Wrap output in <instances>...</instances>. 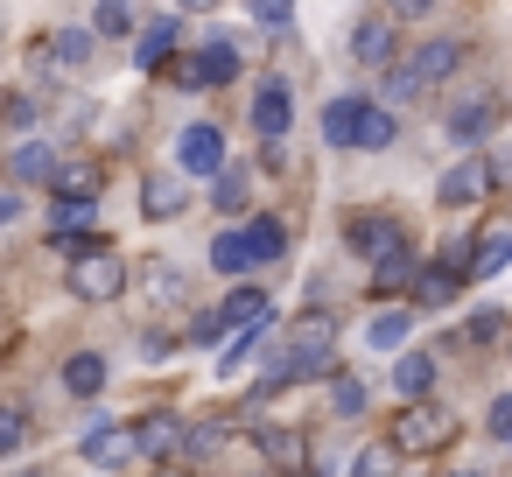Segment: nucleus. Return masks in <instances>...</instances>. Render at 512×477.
I'll list each match as a JSON object with an SVG mask.
<instances>
[{
	"label": "nucleus",
	"mask_w": 512,
	"mask_h": 477,
	"mask_svg": "<svg viewBox=\"0 0 512 477\" xmlns=\"http://www.w3.org/2000/svg\"><path fill=\"white\" fill-rule=\"evenodd\" d=\"M330 351H337V330H330V316H302L295 330H288V351L260 372V386L253 393H281V386H295V379H309V372H323L330 365Z\"/></svg>",
	"instance_id": "f257e3e1"
},
{
	"label": "nucleus",
	"mask_w": 512,
	"mask_h": 477,
	"mask_svg": "<svg viewBox=\"0 0 512 477\" xmlns=\"http://www.w3.org/2000/svg\"><path fill=\"white\" fill-rule=\"evenodd\" d=\"M323 141L330 148H386L393 141V113L358 99V92H344V99L323 106Z\"/></svg>",
	"instance_id": "f03ea898"
},
{
	"label": "nucleus",
	"mask_w": 512,
	"mask_h": 477,
	"mask_svg": "<svg viewBox=\"0 0 512 477\" xmlns=\"http://www.w3.org/2000/svg\"><path fill=\"white\" fill-rule=\"evenodd\" d=\"M456 64H463V43L435 36V43H421V50H414L407 64H393V78H386V99H393V106H407V99L435 92V85H442V78H449ZM393 106H386V113H393Z\"/></svg>",
	"instance_id": "7ed1b4c3"
},
{
	"label": "nucleus",
	"mask_w": 512,
	"mask_h": 477,
	"mask_svg": "<svg viewBox=\"0 0 512 477\" xmlns=\"http://www.w3.org/2000/svg\"><path fill=\"white\" fill-rule=\"evenodd\" d=\"M456 435V414L449 407H435V400H414V407H400V421H393V449H414V456H428V449H442Z\"/></svg>",
	"instance_id": "20e7f679"
},
{
	"label": "nucleus",
	"mask_w": 512,
	"mask_h": 477,
	"mask_svg": "<svg viewBox=\"0 0 512 477\" xmlns=\"http://www.w3.org/2000/svg\"><path fill=\"white\" fill-rule=\"evenodd\" d=\"M498 183H505V162L477 155V162H456V169L435 183V197H442V204H477V197H491Z\"/></svg>",
	"instance_id": "39448f33"
},
{
	"label": "nucleus",
	"mask_w": 512,
	"mask_h": 477,
	"mask_svg": "<svg viewBox=\"0 0 512 477\" xmlns=\"http://www.w3.org/2000/svg\"><path fill=\"white\" fill-rule=\"evenodd\" d=\"M120 288H127L120 253H85V260L71 267V295H78V302H113Z\"/></svg>",
	"instance_id": "423d86ee"
},
{
	"label": "nucleus",
	"mask_w": 512,
	"mask_h": 477,
	"mask_svg": "<svg viewBox=\"0 0 512 477\" xmlns=\"http://www.w3.org/2000/svg\"><path fill=\"white\" fill-rule=\"evenodd\" d=\"M176 78H183L190 92H204V85H232V78H239V50H232V43H204V50H190V57L176 64Z\"/></svg>",
	"instance_id": "0eeeda50"
},
{
	"label": "nucleus",
	"mask_w": 512,
	"mask_h": 477,
	"mask_svg": "<svg viewBox=\"0 0 512 477\" xmlns=\"http://www.w3.org/2000/svg\"><path fill=\"white\" fill-rule=\"evenodd\" d=\"M288 127H295V92H288V78H267L253 92V134L260 141H281Z\"/></svg>",
	"instance_id": "6e6552de"
},
{
	"label": "nucleus",
	"mask_w": 512,
	"mask_h": 477,
	"mask_svg": "<svg viewBox=\"0 0 512 477\" xmlns=\"http://www.w3.org/2000/svg\"><path fill=\"white\" fill-rule=\"evenodd\" d=\"M176 169H190V176H218L225 169V134L218 127H183V141H176Z\"/></svg>",
	"instance_id": "1a4fd4ad"
},
{
	"label": "nucleus",
	"mask_w": 512,
	"mask_h": 477,
	"mask_svg": "<svg viewBox=\"0 0 512 477\" xmlns=\"http://www.w3.org/2000/svg\"><path fill=\"white\" fill-rule=\"evenodd\" d=\"M267 323H274V302H267L260 288H239V295H225V309H218V330H239V337H267Z\"/></svg>",
	"instance_id": "9d476101"
},
{
	"label": "nucleus",
	"mask_w": 512,
	"mask_h": 477,
	"mask_svg": "<svg viewBox=\"0 0 512 477\" xmlns=\"http://www.w3.org/2000/svg\"><path fill=\"white\" fill-rule=\"evenodd\" d=\"M344 239H351V246H358V253H365L372 267H379L386 253H400V246H407V239H400V218H379V211L351 218V232H344Z\"/></svg>",
	"instance_id": "9b49d317"
},
{
	"label": "nucleus",
	"mask_w": 512,
	"mask_h": 477,
	"mask_svg": "<svg viewBox=\"0 0 512 477\" xmlns=\"http://www.w3.org/2000/svg\"><path fill=\"white\" fill-rule=\"evenodd\" d=\"M127 442L148 449V456H176V449H183V421H176V414H141V421L127 428Z\"/></svg>",
	"instance_id": "f8f14e48"
},
{
	"label": "nucleus",
	"mask_w": 512,
	"mask_h": 477,
	"mask_svg": "<svg viewBox=\"0 0 512 477\" xmlns=\"http://www.w3.org/2000/svg\"><path fill=\"white\" fill-rule=\"evenodd\" d=\"M498 127V99L484 92V99H463V106H449V141H484Z\"/></svg>",
	"instance_id": "ddd939ff"
},
{
	"label": "nucleus",
	"mask_w": 512,
	"mask_h": 477,
	"mask_svg": "<svg viewBox=\"0 0 512 477\" xmlns=\"http://www.w3.org/2000/svg\"><path fill=\"white\" fill-rule=\"evenodd\" d=\"M351 57L379 71V64L393 57V15H365V22H358V36H351Z\"/></svg>",
	"instance_id": "4468645a"
},
{
	"label": "nucleus",
	"mask_w": 512,
	"mask_h": 477,
	"mask_svg": "<svg viewBox=\"0 0 512 477\" xmlns=\"http://www.w3.org/2000/svg\"><path fill=\"white\" fill-rule=\"evenodd\" d=\"M64 393H78V400H99V393H106V358H99V351H78V358H64Z\"/></svg>",
	"instance_id": "2eb2a0df"
},
{
	"label": "nucleus",
	"mask_w": 512,
	"mask_h": 477,
	"mask_svg": "<svg viewBox=\"0 0 512 477\" xmlns=\"http://www.w3.org/2000/svg\"><path fill=\"white\" fill-rule=\"evenodd\" d=\"M393 386H400V400H407V407H414V400H428V386H435V358H428V351H400Z\"/></svg>",
	"instance_id": "dca6fc26"
},
{
	"label": "nucleus",
	"mask_w": 512,
	"mask_h": 477,
	"mask_svg": "<svg viewBox=\"0 0 512 477\" xmlns=\"http://www.w3.org/2000/svg\"><path fill=\"white\" fill-rule=\"evenodd\" d=\"M505 260H512V232H484L470 267H463V281H491V274H505Z\"/></svg>",
	"instance_id": "f3484780"
},
{
	"label": "nucleus",
	"mask_w": 512,
	"mask_h": 477,
	"mask_svg": "<svg viewBox=\"0 0 512 477\" xmlns=\"http://www.w3.org/2000/svg\"><path fill=\"white\" fill-rule=\"evenodd\" d=\"M141 211H148V218H176V211H183V176H169V169L148 176V183H141Z\"/></svg>",
	"instance_id": "a211bd4d"
},
{
	"label": "nucleus",
	"mask_w": 512,
	"mask_h": 477,
	"mask_svg": "<svg viewBox=\"0 0 512 477\" xmlns=\"http://www.w3.org/2000/svg\"><path fill=\"white\" fill-rule=\"evenodd\" d=\"M99 225V204H85V197H57V211H50V232L57 239H85Z\"/></svg>",
	"instance_id": "6ab92c4d"
},
{
	"label": "nucleus",
	"mask_w": 512,
	"mask_h": 477,
	"mask_svg": "<svg viewBox=\"0 0 512 477\" xmlns=\"http://www.w3.org/2000/svg\"><path fill=\"white\" fill-rule=\"evenodd\" d=\"M407 337H414V316H407V309H386V316L365 323V344H372V351H407Z\"/></svg>",
	"instance_id": "aec40b11"
},
{
	"label": "nucleus",
	"mask_w": 512,
	"mask_h": 477,
	"mask_svg": "<svg viewBox=\"0 0 512 477\" xmlns=\"http://www.w3.org/2000/svg\"><path fill=\"white\" fill-rule=\"evenodd\" d=\"M407 288H414V302H421V309H442V302L456 295V274L435 260V267H414V281H407Z\"/></svg>",
	"instance_id": "412c9836"
},
{
	"label": "nucleus",
	"mask_w": 512,
	"mask_h": 477,
	"mask_svg": "<svg viewBox=\"0 0 512 477\" xmlns=\"http://www.w3.org/2000/svg\"><path fill=\"white\" fill-rule=\"evenodd\" d=\"M127 456H134L127 428H92V442H85V463H99V470H120Z\"/></svg>",
	"instance_id": "4be33fe9"
},
{
	"label": "nucleus",
	"mask_w": 512,
	"mask_h": 477,
	"mask_svg": "<svg viewBox=\"0 0 512 477\" xmlns=\"http://www.w3.org/2000/svg\"><path fill=\"white\" fill-rule=\"evenodd\" d=\"M8 162H15V183H50V176H57V155H50L43 141H22Z\"/></svg>",
	"instance_id": "5701e85b"
},
{
	"label": "nucleus",
	"mask_w": 512,
	"mask_h": 477,
	"mask_svg": "<svg viewBox=\"0 0 512 477\" xmlns=\"http://www.w3.org/2000/svg\"><path fill=\"white\" fill-rule=\"evenodd\" d=\"M211 267H218V274H246V267H253L246 232H218V239H211Z\"/></svg>",
	"instance_id": "b1692460"
},
{
	"label": "nucleus",
	"mask_w": 512,
	"mask_h": 477,
	"mask_svg": "<svg viewBox=\"0 0 512 477\" xmlns=\"http://www.w3.org/2000/svg\"><path fill=\"white\" fill-rule=\"evenodd\" d=\"M414 267H421V260H414V253L400 246V253H386V260L372 267V288H379V295H400V288L414 281Z\"/></svg>",
	"instance_id": "393cba45"
},
{
	"label": "nucleus",
	"mask_w": 512,
	"mask_h": 477,
	"mask_svg": "<svg viewBox=\"0 0 512 477\" xmlns=\"http://www.w3.org/2000/svg\"><path fill=\"white\" fill-rule=\"evenodd\" d=\"M169 50H176V22L162 15V22H155V29L141 36V50H134V64H141V71H155V64H169Z\"/></svg>",
	"instance_id": "a878e982"
},
{
	"label": "nucleus",
	"mask_w": 512,
	"mask_h": 477,
	"mask_svg": "<svg viewBox=\"0 0 512 477\" xmlns=\"http://www.w3.org/2000/svg\"><path fill=\"white\" fill-rule=\"evenodd\" d=\"M246 246H253V260H281V253H288V225H281V218H253Z\"/></svg>",
	"instance_id": "bb28decb"
},
{
	"label": "nucleus",
	"mask_w": 512,
	"mask_h": 477,
	"mask_svg": "<svg viewBox=\"0 0 512 477\" xmlns=\"http://www.w3.org/2000/svg\"><path fill=\"white\" fill-rule=\"evenodd\" d=\"M393 470H400V449L393 442H365L358 463H351V477H393Z\"/></svg>",
	"instance_id": "cd10ccee"
},
{
	"label": "nucleus",
	"mask_w": 512,
	"mask_h": 477,
	"mask_svg": "<svg viewBox=\"0 0 512 477\" xmlns=\"http://www.w3.org/2000/svg\"><path fill=\"white\" fill-rule=\"evenodd\" d=\"M85 57H92V36H85V29H64V36L50 43V64H57V71H78Z\"/></svg>",
	"instance_id": "c85d7f7f"
},
{
	"label": "nucleus",
	"mask_w": 512,
	"mask_h": 477,
	"mask_svg": "<svg viewBox=\"0 0 512 477\" xmlns=\"http://www.w3.org/2000/svg\"><path fill=\"white\" fill-rule=\"evenodd\" d=\"M260 449H267V463H288V470L309 456V442H302V435H288V428H267V435H260Z\"/></svg>",
	"instance_id": "c756f323"
},
{
	"label": "nucleus",
	"mask_w": 512,
	"mask_h": 477,
	"mask_svg": "<svg viewBox=\"0 0 512 477\" xmlns=\"http://www.w3.org/2000/svg\"><path fill=\"white\" fill-rule=\"evenodd\" d=\"M92 190H99V169H92V162L57 169V197H85V204H92Z\"/></svg>",
	"instance_id": "7c9ffc66"
},
{
	"label": "nucleus",
	"mask_w": 512,
	"mask_h": 477,
	"mask_svg": "<svg viewBox=\"0 0 512 477\" xmlns=\"http://www.w3.org/2000/svg\"><path fill=\"white\" fill-rule=\"evenodd\" d=\"M29 449V407H0V456Z\"/></svg>",
	"instance_id": "2f4dec72"
},
{
	"label": "nucleus",
	"mask_w": 512,
	"mask_h": 477,
	"mask_svg": "<svg viewBox=\"0 0 512 477\" xmlns=\"http://www.w3.org/2000/svg\"><path fill=\"white\" fill-rule=\"evenodd\" d=\"M330 407H337V414H365V379H351V372L330 379Z\"/></svg>",
	"instance_id": "473e14b6"
},
{
	"label": "nucleus",
	"mask_w": 512,
	"mask_h": 477,
	"mask_svg": "<svg viewBox=\"0 0 512 477\" xmlns=\"http://www.w3.org/2000/svg\"><path fill=\"white\" fill-rule=\"evenodd\" d=\"M211 197H218V211H239V204H246V176H239V169H218V190H211Z\"/></svg>",
	"instance_id": "72a5a7b5"
},
{
	"label": "nucleus",
	"mask_w": 512,
	"mask_h": 477,
	"mask_svg": "<svg viewBox=\"0 0 512 477\" xmlns=\"http://www.w3.org/2000/svg\"><path fill=\"white\" fill-rule=\"evenodd\" d=\"M183 449H190V456H211V449H225V428H218V421H204V428H183Z\"/></svg>",
	"instance_id": "f704fd0d"
},
{
	"label": "nucleus",
	"mask_w": 512,
	"mask_h": 477,
	"mask_svg": "<svg viewBox=\"0 0 512 477\" xmlns=\"http://www.w3.org/2000/svg\"><path fill=\"white\" fill-rule=\"evenodd\" d=\"M92 29H99V36H127V29H134V8H99Z\"/></svg>",
	"instance_id": "c9c22d12"
},
{
	"label": "nucleus",
	"mask_w": 512,
	"mask_h": 477,
	"mask_svg": "<svg viewBox=\"0 0 512 477\" xmlns=\"http://www.w3.org/2000/svg\"><path fill=\"white\" fill-rule=\"evenodd\" d=\"M498 330H505L498 309H477V316H470V344H498Z\"/></svg>",
	"instance_id": "e433bc0d"
},
{
	"label": "nucleus",
	"mask_w": 512,
	"mask_h": 477,
	"mask_svg": "<svg viewBox=\"0 0 512 477\" xmlns=\"http://www.w3.org/2000/svg\"><path fill=\"white\" fill-rule=\"evenodd\" d=\"M484 428H491V442H505V435H512V393H498V400H491Z\"/></svg>",
	"instance_id": "4c0bfd02"
},
{
	"label": "nucleus",
	"mask_w": 512,
	"mask_h": 477,
	"mask_svg": "<svg viewBox=\"0 0 512 477\" xmlns=\"http://www.w3.org/2000/svg\"><path fill=\"white\" fill-rule=\"evenodd\" d=\"M0 120H8V127H36V99H8V106H0Z\"/></svg>",
	"instance_id": "58836bf2"
},
{
	"label": "nucleus",
	"mask_w": 512,
	"mask_h": 477,
	"mask_svg": "<svg viewBox=\"0 0 512 477\" xmlns=\"http://www.w3.org/2000/svg\"><path fill=\"white\" fill-rule=\"evenodd\" d=\"M190 344H225V330H218V309H211V316H197V323H190Z\"/></svg>",
	"instance_id": "ea45409f"
},
{
	"label": "nucleus",
	"mask_w": 512,
	"mask_h": 477,
	"mask_svg": "<svg viewBox=\"0 0 512 477\" xmlns=\"http://www.w3.org/2000/svg\"><path fill=\"white\" fill-rule=\"evenodd\" d=\"M22 218V190L15 183H0V225H15Z\"/></svg>",
	"instance_id": "a19ab883"
},
{
	"label": "nucleus",
	"mask_w": 512,
	"mask_h": 477,
	"mask_svg": "<svg viewBox=\"0 0 512 477\" xmlns=\"http://www.w3.org/2000/svg\"><path fill=\"white\" fill-rule=\"evenodd\" d=\"M253 22H260V29H288L295 15H288V8H253Z\"/></svg>",
	"instance_id": "79ce46f5"
},
{
	"label": "nucleus",
	"mask_w": 512,
	"mask_h": 477,
	"mask_svg": "<svg viewBox=\"0 0 512 477\" xmlns=\"http://www.w3.org/2000/svg\"><path fill=\"white\" fill-rule=\"evenodd\" d=\"M22 477H50V470H22Z\"/></svg>",
	"instance_id": "37998d69"
},
{
	"label": "nucleus",
	"mask_w": 512,
	"mask_h": 477,
	"mask_svg": "<svg viewBox=\"0 0 512 477\" xmlns=\"http://www.w3.org/2000/svg\"><path fill=\"white\" fill-rule=\"evenodd\" d=\"M456 477H477V470H456Z\"/></svg>",
	"instance_id": "c03bdc74"
},
{
	"label": "nucleus",
	"mask_w": 512,
	"mask_h": 477,
	"mask_svg": "<svg viewBox=\"0 0 512 477\" xmlns=\"http://www.w3.org/2000/svg\"><path fill=\"white\" fill-rule=\"evenodd\" d=\"M162 477H169V470H162Z\"/></svg>",
	"instance_id": "a18cd8bd"
}]
</instances>
